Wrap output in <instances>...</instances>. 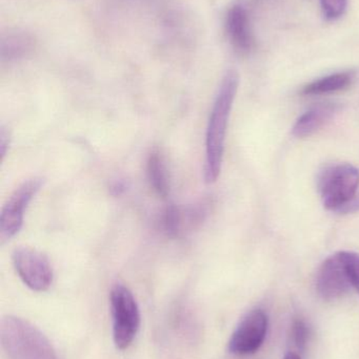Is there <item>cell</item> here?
<instances>
[{
	"label": "cell",
	"mask_w": 359,
	"mask_h": 359,
	"mask_svg": "<svg viewBox=\"0 0 359 359\" xmlns=\"http://www.w3.org/2000/svg\"><path fill=\"white\" fill-rule=\"evenodd\" d=\"M291 337L293 344L299 351H305L309 341V328L305 320L301 318H296L293 320L292 328H291Z\"/></svg>",
	"instance_id": "16"
},
{
	"label": "cell",
	"mask_w": 359,
	"mask_h": 359,
	"mask_svg": "<svg viewBox=\"0 0 359 359\" xmlns=\"http://www.w3.org/2000/svg\"><path fill=\"white\" fill-rule=\"evenodd\" d=\"M208 210L204 204L167 207L160 215L159 226L171 238H179L193 231L206 219Z\"/></svg>",
	"instance_id": "9"
},
{
	"label": "cell",
	"mask_w": 359,
	"mask_h": 359,
	"mask_svg": "<svg viewBox=\"0 0 359 359\" xmlns=\"http://www.w3.org/2000/svg\"><path fill=\"white\" fill-rule=\"evenodd\" d=\"M8 147V135L6 134V130L2 128L1 133H0V153H1V157L4 158L6 156V149Z\"/></svg>",
	"instance_id": "19"
},
{
	"label": "cell",
	"mask_w": 359,
	"mask_h": 359,
	"mask_svg": "<svg viewBox=\"0 0 359 359\" xmlns=\"http://www.w3.org/2000/svg\"><path fill=\"white\" fill-rule=\"evenodd\" d=\"M354 79H355V74L353 72H341L307 84L301 93L305 96L332 94V93L347 90L353 83Z\"/></svg>",
	"instance_id": "12"
},
{
	"label": "cell",
	"mask_w": 359,
	"mask_h": 359,
	"mask_svg": "<svg viewBox=\"0 0 359 359\" xmlns=\"http://www.w3.org/2000/svg\"><path fill=\"white\" fill-rule=\"evenodd\" d=\"M147 174L154 191L158 196L166 198L170 192V176L164 156L158 149L150 154L147 163Z\"/></svg>",
	"instance_id": "13"
},
{
	"label": "cell",
	"mask_w": 359,
	"mask_h": 359,
	"mask_svg": "<svg viewBox=\"0 0 359 359\" xmlns=\"http://www.w3.org/2000/svg\"><path fill=\"white\" fill-rule=\"evenodd\" d=\"M227 33L233 48L240 54H248L253 48L252 32L250 29L248 13L240 4L230 8L227 14Z\"/></svg>",
	"instance_id": "10"
},
{
	"label": "cell",
	"mask_w": 359,
	"mask_h": 359,
	"mask_svg": "<svg viewBox=\"0 0 359 359\" xmlns=\"http://www.w3.org/2000/svg\"><path fill=\"white\" fill-rule=\"evenodd\" d=\"M0 341L10 359H58L46 335L31 323L17 316L2 318Z\"/></svg>",
	"instance_id": "2"
},
{
	"label": "cell",
	"mask_w": 359,
	"mask_h": 359,
	"mask_svg": "<svg viewBox=\"0 0 359 359\" xmlns=\"http://www.w3.org/2000/svg\"><path fill=\"white\" fill-rule=\"evenodd\" d=\"M124 185L122 182H116L113 186H112V190L114 191V194H120L122 191H124Z\"/></svg>",
	"instance_id": "20"
},
{
	"label": "cell",
	"mask_w": 359,
	"mask_h": 359,
	"mask_svg": "<svg viewBox=\"0 0 359 359\" xmlns=\"http://www.w3.org/2000/svg\"><path fill=\"white\" fill-rule=\"evenodd\" d=\"M359 211V194L355 198H352L341 211L339 215H350V213H355Z\"/></svg>",
	"instance_id": "18"
},
{
	"label": "cell",
	"mask_w": 359,
	"mask_h": 359,
	"mask_svg": "<svg viewBox=\"0 0 359 359\" xmlns=\"http://www.w3.org/2000/svg\"><path fill=\"white\" fill-rule=\"evenodd\" d=\"M13 265L25 286L36 292L48 290L53 269L46 255L31 247H19L13 252Z\"/></svg>",
	"instance_id": "6"
},
{
	"label": "cell",
	"mask_w": 359,
	"mask_h": 359,
	"mask_svg": "<svg viewBox=\"0 0 359 359\" xmlns=\"http://www.w3.org/2000/svg\"><path fill=\"white\" fill-rule=\"evenodd\" d=\"M353 288L347 268L339 253L331 255L320 265L316 276V290L322 299L337 301Z\"/></svg>",
	"instance_id": "8"
},
{
	"label": "cell",
	"mask_w": 359,
	"mask_h": 359,
	"mask_svg": "<svg viewBox=\"0 0 359 359\" xmlns=\"http://www.w3.org/2000/svg\"><path fill=\"white\" fill-rule=\"evenodd\" d=\"M284 359H301V358L299 354L295 353V352H289L288 354H286Z\"/></svg>",
	"instance_id": "21"
},
{
	"label": "cell",
	"mask_w": 359,
	"mask_h": 359,
	"mask_svg": "<svg viewBox=\"0 0 359 359\" xmlns=\"http://www.w3.org/2000/svg\"><path fill=\"white\" fill-rule=\"evenodd\" d=\"M322 14L328 20H337L345 14L348 0H320Z\"/></svg>",
	"instance_id": "17"
},
{
	"label": "cell",
	"mask_w": 359,
	"mask_h": 359,
	"mask_svg": "<svg viewBox=\"0 0 359 359\" xmlns=\"http://www.w3.org/2000/svg\"><path fill=\"white\" fill-rule=\"evenodd\" d=\"M269 320L265 311L249 312L236 327L229 341V351L234 355L246 356L259 351L267 337Z\"/></svg>",
	"instance_id": "7"
},
{
	"label": "cell",
	"mask_w": 359,
	"mask_h": 359,
	"mask_svg": "<svg viewBox=\"0 0 359 359\" xmlns=\"http://www.w3.org/2000/svg\"><path fill=\"white\" fill-rule=\"evenodd\" d=\"M318 187L325 208L339 213L359 194V170L350 163L327 166L318 176Z\"/></svg>",
	"instance_id": "3"
},
{
	"label": "cell",
	"mask_w": 359,
	"mask_h": 359,
	"mask_svg": "<svg viewBox=\"0 0 359 359\" xmlns=\"http://www.w3.org/2000/svg\"><path fill=\"white\" fill-rule=\"evenodd\" d=\"M240 77L231 69L226 74L219 86L216 99L213 104L207 128L206 164L204 179L207 183H214L221 175L225 151L226 134L231 115L234 99L238 90Z\"/></svg>",
	"instance_id": "1"
},
{
	"label": "cell",
	"mask_w": 359,
	"mask_h": 359,
	"mask_svg": "<svg viewBox=\"0 0 359 359\" xmlns=\"http://www.w3.org/2000/svg\"><path fill=\"white\" fill-rule=\"evenodd\" d=\"M32 46V39L29 36L23 34L8 36L2 41V55H8V57H17L27 52V48Z\"/></svg>",
	"instance_id": "14"
},
{
	"label": "cell",
	"mask_w": 359,
	"mask_h": 359,
	"mask_svg": "<svg viewBox=\"0 0 359 359\" xmlns=\"http://www.w3.org/2000/svg\"><path fill=\"white\" fill-rule=\"evenodd\" d=\"M44 185V179L33 178L21 184L6 201L0 215V242L14 238L22 227L25 212Z\"/></svg>",
	"instance_id": "5"
},
{
	"label": "cell",
	"mask_w": 359,
	"mask_h": 359,
	"mask_svg": "<svg viewBox=\"0 0 359 359\" xmlns=\"http://www.w3.org/2000/svg\"><path fill=\"white\" fill-rule=\"evenodd\" d=\"M337 109V105L333 103H322L312 107L295 122L293 136L303 139L315 134L334 117Z\"/></svg>",
	"instance_id": "11"
},
{
	"label": "cell",
	"mask_w": 359,
	"mask_h": 359,
	"mask_svg": "<svg viewBox=\"0 0 359 359\" xmlns=\"http://www.w3.org/2000/svg\"><path fill=\"white\" fill-rule=\"evenodd\" d=\"M113 339L116 348L126 350L132 345L141 326V311L133 293L122 284L110 293Z\"/></svg>",
	"instance_id": "4"
},
{
	"label": "cell",
	"mask_w": 359,
	"mask_h": 359,
	"mask_svg": "<svg viewBox=\"0 0 359 359\" xmlns=\"http://www.w3.org/2000/svg\"><path fill=\"white\" fill-rule=\"evenodd\" d=\"M341 259L347 268L352 286L359 293V255L353 251H339Z\"/></svg>",
	"instance_id": "15"
}]
</instances>
